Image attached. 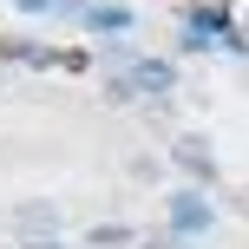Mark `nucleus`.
<instances>
[{"label": "nucleus", "mask_w": 249, "mask_h": 249, "mask_svg": "<svg viewBox=\"0 0 249 249\" xmlns=\"http://www.w3.org/2000/svg\"><path fill=\"white\" fill-rule=\"evenodd\" d=\"M131 79H138V92H171V86H177L171 59H138V66H131Z\"/></svg>", "instance_id": "obj_4"}, {"label": "nucleus", "mask_w": 249, "mask_h": 249, "mask_svg": "<svg viewBox=\"0 0 249 249\" xmlns=\"http://www.w3.org/2000/svg\"><path fill=\"white\" fill-rule=\"evenodd\" d=\"M171 164H177V171H184V177H203V184H210V177H216V158H210V138H177V144H171Z\"/></svg>", "instance_id": "obj_3"}, {"label": "nucleus", "mask_w": 249, "mask_h": 249, "mask_svg": "<svg viewBox=\"0 0 249 249\" xmlns=\"http://www.w3.org/2000/svg\"><path fill=\"white\" fill-rule=\"evenodd\" d=\"M13 7H26V13H46V7H53V0H13Z\"/></svg>", "instance_id": "obj_9"}, {"label": "nucleus", "mask_w": 249, "mask_h": 249, "mask_svg": "<svg viewBox=\"0 0 249 249\" xmlns=\"http://www.w3.org/2000/svg\"><path fill=\"white\" fill-rule=\"evenodd\" d=\"M144 249H184V236H144Z\"/></svg>", "instance_id": "obj_7"}, {"label": "nucleus", "mask_w": 249, "mask_h": 249, "mask_svg": "<svg viewBox=\"0 0 249 249\" xmlns=\"http://www.w3.org/2000/svg\"><path fill=\"white\" fill-rule=\"evenodd\" d=\"M197 230H210V203L197 190H177L171 197V236H197Z\"/></svg>", "instance_id": "obj_2"}, {"label": "nucleus", "mask_w": 249, "mask_h": 249, "mask_svg": "<svg viewBox=\"0 0 249 249\" xmlns=\"http://www.w3.org/2000/svg\"><path fill=\"white\" fill-rule=\"evenodd\" d=\"M105 99H112V105H131L138 99V79H105Z\"/></svg>", "instance_id": "obj_6"}, {"label": "nucleus", "mask_w": 249, "mask_h": 249, "mask_svg": "<svg viewBox=\"0 0 249 249\" xmlns=\"http://www.w3.org/2000/svg\"><path fill=\"white\" fill-rule=\"evenodd\" d=\"M13 230H20V243H33V236H59V203H46V197L20 203V210H13Z\"/></svg>", "instance_id": "obj_1"}, {"label": "nucleus", "mask_w": 249, "mask_h": 249, "mask_svg": "<svg viewBox=\"0 0 249 249\" xmlns=\"http://www.w3.org/2000/svg\"><path fill=\"white\" fill-rule=\"evenodd\" d=\"M124 20H131L124 7H86V26H99V33H118Z\"/></svg>", "instance_id": "obj_5"}, {"label": "nucleus", "mask_w": 249, "mask_h": 249, "mask_svg": "<svg viewBox=\"0 0 249 249\" xmlns=\"http://www.w3.org/2000/svg\"><path fill=\"white\" fill-rule=\"evenodd\" d=\"M243 216H249V190H243Z\"/></svg>", "instance_id": "obj_10"}, {"label": "nucleus", "mask_w": 249, "mask_h": 249, "mask_svg": "<svg viewBox=\"0 0 249 249\" xmlns=\"http://www.w3.org/2000/svg\"><path fill=\"white\" fill-rule=\"evenodd\" d=\"M20 249H59V236H33V243H20Z\"/></svg>", "instance_id": "obj_8"}]
</instances>
